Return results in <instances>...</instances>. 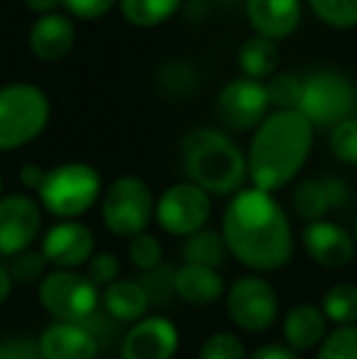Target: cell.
<instances>
[{
    "mask_svg": "<svg viewBox=\"0 0 357 359\" xmlns=\"http://www.w3.org/2000/svg\"><path fill=\"white\" fill-rule=\"evenodd\" d=\"M103 176L88 161H67L47 169L37 191V203L57 220H79L103 196Z\"/></svg>",
    "mask_w": 357,
    "mask_h": 359,
    "instance_id": "cell-4",
    "label": "cell"
},
{
    "mask_svg": "<svg viewBox=\"0 0 357 359\" xmlns=\"http://www.w3.org/2000/svg\"><path fill=\"white\" fill-rule=\"evenodd\" d=\"M13 288H15V281H13V276H10L8 264H5V262H0V306H3V303H8Z\"/></svg>",
    "mask_w": 357,
    "mask_h": 359,
    "instance_id": "cell-42",
    "label": "cell"
},
{
    "mask_svg": "<svg viewBox=\"0 0 357 359\" xmlns=\"http://www.w3.org/2000/svg\"><path fill=\"white\" fill-rule=\"evenodd\" d=\"M83 269H86L83 274H86L100 291H103L105 286L113 284V281L120 279V259L113 255V252H95Z\"/></svg>",
    "mask_w": 357,
    "mask_h": 359,
    "instance_id": "cell-34",
    "label": "cell"
},
{
    "mask_svg": "<svg viewBox=\"0 0 357 359\" xmlns=\"http://www.w3.org/2000/svg\"><path fill=\"white\" fill-rule=\"evenodd\" d=\"M44 262L49 269H69L79 271L88 264L95 255V235L93 230L81 220H57L47 227L39 245Z\"/></svg>",
    "mask_w": 357,
    "mask_h": 359,
    "instance_id": "cell-13",
    "label": "cell"
},
{
    "mask_svg": "<svg viewBox=\"0 0 357 359\" xmlns=\"http://www.w3.org/2000/svg\"><path fill=\"white\" fill-rule=\"evenodd\" d=\"M245 15L255 34L279 42L299 29L304 8L301 0H245Z\"/></svg>",
    "mask_w": 357,
    "mask_h": 359,
    "instance_id": "cell-17",
    "label": "cell"
},
{
    "mask_svg": "<svg viewBox=\"0 0 357 359\" xmlns=\"http://www.w3.org/2000/svg\"><path fill=\"white\" fill-rule=\"evenodd\" d=\"M228 320L248 335H262L279 320V291L262 274H243L225 291Z\"/></svg>",
    "mask_w": 357,
    "mask_h": 359,
    "instance_id": "cell-8",
    "label": "cell"
},
{
    "mask_svg": "<svg viewBox=\"0 0 357 359\" xmlns=\"http://www.w3.org/2000/svg\"><path fill=\"white\" fill-rule=\"evenodd\" d=\"M218 118L233 133H255L257 125L269 115V95L264 81L248 76L233 79L223 86L215 100Z\"/></svg>",
    "mask_w": 357,
    "mask_h": 359,
    "instance_id": "cell-11",
    "label": "cell"
},
{
    "mask_svg": "<svg viewBox=\"0 0 357 359\" xmlns=\"http://www.w3.org/2000/svg\"><path fill=\"white\" fill-rule=\"evenodd\" d=\"M52 103L34 83L0 86V151L27 147L47 130Z\"/></svg>",
    "mask_w": 357,
    "mask_h": 359,
    "instance_id": "cell-5",
    "label": "cell"
},
{
    "mask_svg": "<svg viewBox=\"0 0 357 359\" xmlns=\"http://www.w3.org/2000/svg\"><path fill=\"white\" fill-rule=\"evenodd\" d=\"M181 345L179 325L167 316L149 313L130 325L120 340V359H174Z\"/></svg>",
    "mask_w": 357,
    "mask_h": 359,
    "instance_id": "cell-14",
    "label": "cell"
},
{
    "mask_svg": "<svg viewBox=\"0 0 357 359\" xmlns=\"http://www.w3.org/2000/svg\"><path fill=\"white\" fill-rule=\"evenodd\" d=\"M159 83L169 95H189L196 86V72L186 62H174L162 69Z\"/></svg>",
    "mask_w": 357,
    "mask_h": 359,
    "instance_id": "cell-35",
    "label": "cell"
},
{
    "mask_svg": "<svg viewBox=\"0 0 357 359\" xmlns=\"http://www.w3.org/2000/svg\"><path fill=\"white\" fill-rule=\"evenodd\" d=\"M22 3H25V8L37 15L59 13V8H64V0H22Z\"/></svg>",
    "mask_w": 357,
    "mask_h": 359,
    "instance_id": "cell-41",
    "label": "cell"
},
{
    "mask_svg": "<svg viewBox=\"0 0 357 359\" xmlns=\"http://www.w3.org/2000/svg\"><path fill=\"white\" fill-rule=\"evenodd\" d=\"M42 215L37 198L29 194H5L0 198V259H13L42 235Z\"/></svg>",
    "mask_w": 357,
    "mask_h": 359,
    "instance_id": "cell-12",
    "label": "cell"
},
{
    "mask_svg": "<svg viewBox=\"0 0 357 359\" xmlns=\"http://www.w3.org/2000/svg\"><path fill=\"white\" fill-rule=\"evenodd\" d=\"M3 191H5V181H3V174H0V198H3Z\"/></svg>",
    "mask_w": 357,
    "mask_h": 359,
    "instance_id": "cell-43",
    "label": "cell"
},
{
    "mask_svg": "<svg viewBox=\"0 0 357 359\" xmlns=\"http://www.w3.org/2000/svg\"><path fill=\"white\" fill-rule=\"evenodd\" d=\"M316 359H357V325L328 330L316 350Z\"/></svg>",
    "mask_w": 357,
    "mask_h": 359,
    "instance_id": "cell-31",
    "label": "cell"
},
{
    "mask_svg": "<svg viewBox=\"0 0 357 359\" xmlns=\"http://www.w3.org/2000/svg\"><path fill=\"white\" fill-rule=\"evenodd\" d=\"M0 359H42L37 340L29 335L0 337Z\"/></svg>",
    "mask_w": 357,
    "mask_h": 359,
    "instance_id": "cell-37",
    "label": "cell"
},
{
    "mask_svg": "<svg viewBox=\"0 0 357 359\" xmlns=\"http://www.w3.org/2000/svg\"><path fill=\"white\" fill-rule=\"evenodd\" d=\"M311 10L323 25L333 29L357 27V0H309Z\"/></svg>",
    "mask_w": 357,
    "mask_h": 359,
    "instance_id": "cell-29",
    "label": "cell"
},
{
    "mask_svg": "<svg viewBox=\"0 0 357 359\" xmlns=\"http://www.w3.org/2000/svg\"><path fill=\"white\" fill-rule=\"evenodd\" d=\"M37 301L54 323L86 325L100 311V288L83 271L49 269L37 284Z\"/></svg>",
    "mask_w": 357,
    "mask_h": 359,
    "instance_id": "cell-7",
    "label": "cell"
},
{
    "mask_svg": "<svg viewBox=\"0 0 357 359\" xmlns=\"http://www.w3.org/2000/svg\"><path fill=\"white\" fill-rule=\"evenodd\" d=\"M0 335H3V320H0Z\"/></svg>",
    "mask_w": 357,
    "mask_h": 359,
    "instance_id": "cell-45",
    "label": "cell"
},
{
    "mask_svg": "<svg viewBox=\"0 0 357 359\" xmlns=\"http://www.w3.org/2000/svg\"><path fill=\"white\" fill-rule=\"evenodd\" d=\"M120 0H64V10L81 22H93L110 13Z\"/></svg>",
    "mask_w": 357,
    "mask_h": 359,
    "instance_id": "cell-36",
    "label": "cell"
},
{
    "mask_svg": "<svg viewBox=\"0 0 357 359\" xmlns=\"http://www.w3.org/2000/svg\"><path fill=\"white\" fill-rule=\"evenodd\" d=\"M248 359H301L296 352H291L284 342H264L248 352Z\"/></svg>",
    "mask_w": 357,
    "mask_h": 359,
    "instance_id": "cell-38",
    "label": "cell"
},
{
    "mask_svg": "<svg viewBox=\"0 0 357 359\" xmlns=\"http://www.w3.org/2000/svg\"><path fill=\"white\" fill-rule=\"evenodd\" d=\"M213 215V198L191 181H177L164 189L154 205V222L169 237H186L206 230Z\"/></svg>",
    "mask_w": 357,
    "mask_h": 359,
    "instance_id": "cell-9",
    "label": "cell"
},
{
    "mask_svg": "<svg viewBox=\"0 0 357 359\" xmlns=\"http://www.w3.org/2000/svg\"><path fill=\"white\" fill-rule=\"evenodd\" d=\"M328 335V320L316 303H296L281 318V337L284 345L296 355L318 350L323 337Z\"/></svg>",
    "mask_w": 357,
    "mask_h": 359,
    "instance_id": "cell-20",
    "label": "cell"
},
{
    "mask_svg": "<svg viewBox=\"0 0 357 359\" xmlns=\"http://www.w3.org/2000/svg\"><path fill=\"white\" fill-rule=\"evenodd\" d=\"M264 86H267L269 105H274V110L299 108L304 79H299L296 74H274L269 81H264Z\"/></svg>",
    "mask_w": 357,
    "mask_h": 359,
    "instance_id": "cell-30",
    "label": "cell"
},
{
    "mask_svg": "<svg viewBox=\"0 0 357 359\" xmlns=\"http://www.w3.org/2000/svg\"><path fill=\"white\" fill-rule=\"evenodd\" d=\"M34 340L42 359H100L98 337L79 323H49Z\"/></svg>",
    "mask_w": 357,
    "mask_h": 359,
    "instance_id": "cell-16",
    "label": "cell"
},
{
    "mask_svg": "<svg viewBox=\"0 0 357 359\" xmlns=\"http://www.w3.org/2000/svg\"><path fill=\"white\" fill-rule=\"evenodd\" d=\"M186 181L213 196H235L248 181V156L225 133L196 128L181 140Z\"/></svg>",
    "mask_w": 357,
    "mask_h": 359,
    "instance_id": "cell-3",
    "label": "cell"
},
{
    "mask_svg": "<svg viewBox=\"0 0 357 359\" xmlns=\"http://www.w3.org/2000/svg\"><path fill=\"white\" fill-rule=\"evenodd\" d=\"M323 186L325 191H328V201H330V208H340V205H345V201H348V186L343 184V179H323Z\"/></svg>",
    "mask_w": 357,
    "mask_h": 359,
    "instance_id": "cell-40",
    "label": "cell"
},
{
    "mask_svg": "<svg viewBox=\"0 0 357 359\" xmlns=\"http://www.w3.org/2000/svg\"><path fill=\"white\" fill-rule=\"evenodd\" d=\"M184 0H120V13L135 27H159L179 13Z\"/></svg>",
    "mask_w": 357,
    "mask_h": 359,
    "instance_id": "cell-25",
    "label": "cell"
},
{
    "mask_svg": "<svg viewBox=\"0 0 357 359\" xmlns=\"http://www.w3.org/2000/svg\"><path fill=\"white\" fill-rule=\"evenodd\" d=\"M328 144L338 161L350 166L357 164V115L338 123L335 128H330Z\"/></svg>",
    "mask_w": 357,
    "mask_h": 359,
    "instance_id": "cell-33",
    "label": "cell"
},
{
    "mask_svg": "<svg viewBox=\"0 0 357 359\" xmlns=\"http://www.w3.org/2000/svg\"><path fill=\"white\" fill-rule=\"evenodd\" d=\"M8 269L15 284L32 286L44 279V274L49 271V264L44 262L39 250H27V252H22V255L13 257V259L8 262Z\"/></svg>",
    "mask_w": 357,
    "mask_h": 359,
    "instance_id": "cell-32",
    "label": "cell"
},
{
    "mask_svg": "<svg viewBox=\"0 0 357 359\" xmlns=\"http://www.w3.org/2000/svg\"><path fill=\"white\" fill-rule=\"evenodd\" d=\"M301 247L316 266L330 271L350 266L357 255L353 232L345 230L340 222L328 220V217L309 222L301 230Z\"/></svg>",
    "mask_w": 357,
    "mask_h": 359,
    "instance_id": "cell-15",
    "label": "cell"
},
{
    "mask_svg": "<svg viewBox=\"0 0 357 359\" xmlns=\"http://www.w3.org/2000/svg\"><path fill=\"white\" fill-rule=\"evenodd\" d=\"M128 259L135 269H140L142 274L159 269L164 264V245L157 235L152 232H142V235L128 240Z\"/></svg>",
    "mask_w": 357,
    "mask_h": 359,
    "instance_id": "cell-27",
    "label": "cell"
},
{
    "mask_svg": "<svg viewBox=\"0 0 357 359\" xmlns=\"http://www.w3.org/2000/svg\"><path fill=\"white\" fill-rule=\"evenodd\" d=\"M44 176H47V169H42L39 164H25L22 169L18 171L20 184H22L27 191H34V194H37L39 186H42Z\"/></svg>",
    "mask_w": 357,
    "mask_h": 359,
    "instance_id": "cell-39",
    "label": "cell"
},
{
    "mask_svg": "<svg viewBox=\"0 0 357 359\" xmlns=\"http://www.w3.org/2000/svg\"><path fill=\"white\" fill-rule=\"evenodd\" d=\"M154 191L140 176L125 174L113 179L103 189L100 196V220L110 235L120 240H133V237L147 232L154 222Z\"/></svg>",
    "mask_w": 357,
    "mask_h": 359,
    "instance_id": "cell-6",
    "label": "cell"
},
{
    "mask_svg": "<svg viewBox=\"0 0 357 359\" xmlns=\"http://www.w3.org/2000/svg\"><path fill=\"white\" fill-rule=\"evenodd\" d=\"M196 359H248V347L238 332L215 330L201 342Z\"/></svg>",
    "mask_w": 357,
    "mask_h": 359,
    "instance_id": "cell-28",
    "label": "cell"
},
{
    "mask_svg": "<svg viewBox=\"0 0 357 359\" xmlns=\"http://www.w3.org/2000/svg\"><path fill=\"white\" fill-rule=\"evenodd\" d=\"M149 308L152 301L147 291L135 279H118L100 291V311L110 320L123 325H135L137 320H142L144 316H149Z\"/></svg>",
    "mask_w": 357,
    "mask_h": 359,
    "instance_id": "cell-21",
    "label": "cell"
},
{
    "mask_svg": "<svg viewBox=\"0 0 357 359\" xmlns=\"http://www.w3.org/2000/svg\"><path fill=\"white\" fill-rule=\"evenodd\" d=\"M228 284L220 269L201 264H179L174 269V296L186 306L206 308L223 301Z\"/></svg>",
    "mask_w": 357,
    "mask_h": 359,
    "instance_id": "cell-19",
    "label": "cell"
},
{
    "mask_svg": "<svg viewBox=\"0 0 357 359\" xmlns=\"http://www.w3.org/2000/svg\"><path fill=\"white\" fill-rule=\"evenodd\" d=\"M238 64H240V72H243V76H248V79L269 81L276 74V69H279V49H276V42H271L267 37H260V34H252L240 47Z\"/></svg>",
    "mask_w": 357,
    "mask_h": 359,
    "instance_id": "cell-22",
    "label": "cell"
},
{
    "mask_svg": "<svg viewBox=\"0 0 357 359\" xmlns=\"http://www.w3.org/2000/svg\"><path fill=\"white\" fill-rule=\"evenodd\" d=\"M316 140V128L299 110H271L250 137L248 179L255 189L281 191L304 171Z\"/></svg>",
    "mask_w": 357,
    "mask_h": 359,
    "instance_id": "cell-2",
    "label": "cell"
},
{
    "mask_svg": "<svg viewBox=\"0 0 357 359\" xmlns=\"http://www.w3.org/2000/svg\"><path fill=\"white\" fill-rule=\"evenodd\" d=\"M29 52L42 62H62L76 44V25L69 15H39L29 27Z\"/></svg>",
    "mask_w": 357,
    "mask_h": 359,
    "instance_id": "cell-18",
    "label": "cell"
},
{
    "mask_svg": "<svg viewBox=\"0 0 357 359\" xmlns=\"http://www.w3.org/2000/svg\"><path fill=\"white\" fill-rule=\"evenodd\" d=\"M291 208L301 220L309 225V222L323 220L328 215L330 201H328V191H325L323 181L316 179H306L301 184H296V189L291 191Z\"/></svg>",
    "mask_w": 357,
    "mask_h": 359,
    "instance_id": "cell-26",
    "label": "cell"
},
{
    "mask_svg": "<svg viewBox=\"0 0 357 359\" xmlns=\"http://www.w3.org/2000/svg\"><path fill=\"white\" fill-rule=\"evenodd\" d=\"M355 108V88L343 74L318 72L304 79V93L296 110L304 113L314 128H335L343 120L353 118Z\"/></svg>",
    "mask_w": 357,
    "mask_h": 359,
    "instance_id": "cell-10",
    "label": "cell"
},
{
    "mask_svg": "<svg viewBox=\"0 0 357 359\" xmlns=\"http://www.w3.org/2000/svg\"><path fill=\"white\" fill-rule=\"evenodd\" d=\"M181 264H201V266H220L228 262V247L220 235V230L206 227V230L196 232V235L181 240Z\"/></svg>",
    "mask_w": 357,
    "mask_h": 359,
    "instance_id": "cell-23",
    "label": "cell"
},
{
    "mask_svg": "<svg viewBox=\"0 0 357 359\" xmlns=\"http://www.w3.org/2000/svg\"><path fill=\"white\" fill-rule=\"evenodd\" d=\"M228 255L250 274H274L294 259V225L274 194L255 186L230 196L220 217Z\"/></svg>",
    "mask_w": 357,
    "mask_h": 359,
    "instance_id": "cell-1",
    "label": "cell"
},
{
    "mask_svg": "<svg viewBox=\"0 0 357 359\" xmlns=\"http://www.w3.org/2000/svg\"><path fill=\"white\" fill-rule=\"evenodd\" d=\"M318 308L323 311L328 325H357V284H353V281H338V284L328 286L323 296H321Z\"/></svg>",
    "mask_w": 357,
    "mask_h": 359,
    "instance_id": "cell-24",
    "label": "cell"
},
{
    "mask_svg": "<svg viewBox=\"0 0 357 359\" xmlns=\"http://www.w3.org/2000/svg\"><path fill=\"white\" fill-rule=\"evenodd\" d=\"M353 240H355V247H357V220H355V227H353Z\"/></svg>",
    "mask_w": 357,
    "mask_h": 359,
    "instance_id": "cell-44",
    "label": "cell"
}]
</instances>
